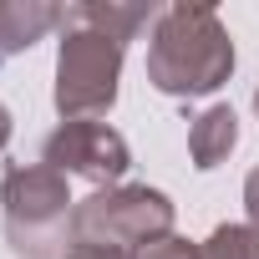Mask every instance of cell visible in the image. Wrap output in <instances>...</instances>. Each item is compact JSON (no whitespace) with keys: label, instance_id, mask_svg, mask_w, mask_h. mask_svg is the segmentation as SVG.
<instances>
[{"label":"cell","instance_id":"12","mask_svg":"<svg viewBox=\"0 0 259 259\" xmlns=\"http://www.w3.org/2000/svg\"><path fill=\"white\" fill-rule=\"evenodd\" d=\"M11 133H16V127H11V112H6V102H0V148L11 143Z\"/></svg>","mask_w":259,"mask_h":259},{"label":"cell","instance_id":"11","mask_svg":"<svg viewBox=\"0 0 259 259\" xmlns=\"http://www.w3.org/2000/svg\"><path fill=\"white\" fill-rule=\"evenodd\" d=\"M244 208H249V229L259 234V168L244 178Z\"/></svg>","mask_w":259,"mask_h":259},{"label":"cell","instance_id":"9","mask_svg":"<svg viewBox=\"0 0 259 259\" xmlns=\"http://www.w3.org/2000/svg\"><path fill=\"white\" fill-rule=\"evenodd\" d=\"M138 259H203V249H198V244H188V239H178V234H168V239L148 244Z\"/></svg>","mask_w":259,"mask_h":259},{"label":"cell","instance_id":"1","mask_svg":"<svg viewBox=\"0 0 259 259\" xmlns=\"http://www.w3.org/2000/svg\"><path fill=\"white\" fill-rule=\"evenodd\" d=\"M158 16V6H66L56 51V112L66 122H97L112 112L122 51Z\"/></svg>","mask_w":259,"mask_h":259},{"label":"cell","instance_id":"4","mask_svg":"<svg viewBox=\"0 0 259 259\" xmlns=\"http://www.w3.org/2000/svg\"><path fill=\"white\" fill-rule=\"evenodd\" d=\"M168 234H173V203H168V193H158L148 183L97 188L92 198H81L71 208V239H92V244L143 254L148 244H158Z\"/></svg>","mask_w":259,"mask_h":259},{"label":"cell","instance_id":"5","mask_svg":"<svg viewBox=\"0 0 259 259\" xmlns=\"http://www.w3.org/2000/svg\"><path fill=\"white\" fill-rule=\"evenodd\" d=\"M41 163L56 168L61 178H87L97 188H117L122 173L133 168V153H127L122 133L107 122H61L41 143Z\"/></svg>","mask_w":259,"mask_h":259},{"label":"cell","instance_id":"2","mask_svg":"<svg viewBox=\"0 0 259 259\" xmlns=\"http://www.w3.org/2000/svg\"><path fill=\"white\" fill-rule=\"evenodd\" d=\"M234 76V36L213 6H168L153 21L148 81L163 97H208Z\"/></svg>","mask_w":259,"mask_h":259},{"label":"cell","instance_id":"13","mask_svg":"<svg viewBox=\"0 0 259 259\" xmlns=\"http://www.w3.org/2000/svg\"><path fill=\"white\" fill-rule=\"evenodd\" d=\"M254 112H259V87H254Z\"/></svg>","mask_w":259,"mask_h":259},{"label":"cell","instance_id":"10","mask_svg":"<svg viewBox=\"0 0 259 259\" xmlns=\"http://www.w3.org/2000/svg\"><path fill=\"white\" fill-rule=\"evenodd\" d=\"M61 259H138L133 249H112V244H92V239H71Z\"/></svg>","mask_w":259,"mask_h":259},{"label":"cell","instance_id":"8","mask_svg":"<svg viewBox=\"0 0 259 259\" xmlns=\"http://www.w3.org/2000/svg\"><path fill=\"white\" fill-rule=\"evenodd\" d=\"M198 249L203 259H259V234L249 224H219Z\"/></svg>","mask_w":259,"mask_h":259},{"label":"cell","instance_id":"7","mask_svg":"<svg viewBox=\"0 0 259 259\" xmlns=\"http://www.w3.org/2000/svg\"><path fill=\"white\" fill-rule=\"evenodd\" d=\"M234 143H239V117H234V107H208L203 117H193V127H188V153H193V168H219L229 153H234Z\"/></svg>","mask_w":259,"mask_h":259},{"label":"cell","instance_id":"3","mask_svg":"<svg viewBox=\"0 0 259 259\" xmlns=\"http://www.w3.org/2000/svg\"><path fill=\"white\" fill-rule=\"evenodd\" d=\"M0 203H6V239L21 259H61L71 234V193L66 178L46 163L6 168L0 178Z\"/></svg>","mask_w":259,"mask_h":259},{"label":"cell","instance_id":"6","mask_svg":"<svg viewBox=\"0 0 259 259\" xmlns=\"http://www.w3.org/2000/svg\"><path fill=\"white\" fill-rule=\"evenodd\" d=\"M66 6H46V0H0V56L31 51L46 31H61Z\"/></svg>","mask_w":259,"mask_h":259}]
</instances>
